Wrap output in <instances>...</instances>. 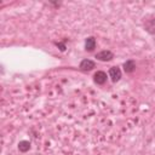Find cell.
<instances>
[{
    "label": "cell",
    "instance_id": "1",
    "mask_svg": "<svg viewBox=\"0 0 155 155\" xmlns=\"http://www.w3.org/2000/svg\"><path fill=\"white\" fill-rule=\"evenodd\" d=\"M109 75H110V78L113 79V81L120 80V78H121V70H120V68H117V67H111V68L109 69Z\"/></svg>",
    "mask_w": 155,
    "mask_h": 155
},
{
    "label": "cell",
    "instance_id": "2",
    "mask_svg": "<svg viewBox=\"0 0 155 155\" xmlns=\"http://www.w3.org/2000/svg\"><path fill=\"white\" fill-rule=\"evenodd\" d=\"M96 58H98L99 61H110L113 58V53L110 51H101L96 54Z\"/></svg>",
    "mask_w": 155,
    "mask_h": 155
},
{
    "label": "cell",
    "instance_id": "3",
    "mask_svg": "<svg viewBox=\"0 0 155 155\" xmlns=\"http://www.w3.org/2000/svg\"><path fill=\"white\" fill-rule=\"evenodd\" d=\"M94 81H96L97 84H99V85L104 84V82L107 81V74H105L104 71H102V70H98V71L94 74Z\"/></svg>",
    "mask_w": 155,
    "mask_h": 155
},
{
    "label": "cell",
    "instance_id": "4",
    "mask_svg": "<svg viewBox=\"0 0 155 155\" xmlns=\"http://www.w3.org/2000/svg\"><path fill=\"white\" fill-rule=\"evenodd\" d=\"M94 62L91 61V59H84L81 63H80V68L82 70H91L92 68H94Z\"/></svg>",
    "mask_w": 155,
    "mask_h": 155
},
{
    "label": "cell",
    "instance_id": "5",
    "mask_svg": "<svg viewBox=\"0 0 155 155\" xmlns=\"http://www.w3.org/2000/svg\"><path fill=\"white\" fill-rule=\"evenodd\" d=\"M85 47H86V50H88V51H92L94 47H96V39L94 38H87L86 39V42H85Z\"/></svg>",
    "mask_w": 155,
    "mask_h": 155
},
{
    "label": "cell",
    "instance_id": "6",
    "mask_svg": "<svg viewBox=\"0 0 155 155\" xmlns=\"http://www.w3.org/2000/svg\"><path fill=\"white\" fill-rule=\"evenodd\" d=\"M124 68H125V71L126 73H132L134 70V68H136V64H134V62L132 59H130V61H126L125 62Z\"/></svg>",
    "mask_w": 155,
    "mask_h": 155
},
{
    "label": "cell",
    "instance_id": "7",
    "mask_svg": "<svg viewBox=\"0 0 155 155\" xmlns=\"http://www.w3.org/2000/svg\"><path fill=\"white\" fill-rule=\"evenodd\" d=\"M145 28H147V30H148L149 33L155 34V18L147 21V22H145Z\"/></svg>",
    "mask_w": 155,
    "mask_h": 155
},
{
    "label": "cell",
    "instance_id": "8",
    "mask_svg": "<svg viewBox=\"0 0 155 155\" xmlns=\"http://www.w3.org/2000/svg\"><path fill=\"white\" fill-rule=\"evenodd\" d=\"M18 148H19L21 151H27V150L29 149V143H28L27 140H22V142L19 143Z\"/></svg>",
    "mask_w": 155,
    "mask_h": 155
},
{
    "label": "cell",
    "instance_id": "9",
    "mask_svg": "<svg viewBox=\"0 0 155 155\" xmlns=\"http://www.w3.org/2000/svg\"><path fill=\"white\" fill-rule=\"evenodd\" d=\"M57 46H59V47H61V50H62V51H64V50H65V46H64V45H63V44H57Z\"/></svg>",
    "mask_w": 155,
    "mask_h": 155
}]
</instances>
